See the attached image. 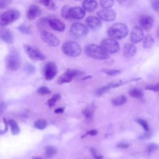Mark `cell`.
I'll return each instance as SVG.
<instances>
[{"instance_id": "6da1fadb", "label": "cell", "mask_w": 159, "mask_h": 159, "mask_svg": "<svg viewBox=\"0 0 159 159\" xmlns=\"http://www.w3.org/2000/svg\"><path fill=\"white\" fill-rule=\"evenodd\" d=\"M129 33V28L124 23L118 22L112 26L108 30V36L115 40L125 38Z\"/></svg>"}, {"instance_id": "7a4b0ae2", "label": "cell", "mask_w": 159, "mask_h": 159, "mask_svg": "<svg viewBox=\"0 0 159 159\" xmlns=\"http://www.w3.org/2000/svg\"><path fill=\"white\" fill-rule=\"evenodd\" d=\"M85 54L90 58L97 60H106L109 58V54L106 52L101 46L96 44H88L85 47Z\"/></svg>"}, {"instance_id": "3957f363", "label": "cell", "mask_w": 159, "mask_h": 159, "mask_svg": "<svg viewBox=\"0 0 159 159\" xmlns=\"http://www.w3.org/2000/svg\"><path fill=\"white\" fill-rule=\"evenodd\" d=\"M63 52L70 57H77L81 54V47L79 44L74 41H67L62 47Z\"/></svg>"}, {"instance_id": "277c9868", "label": "cell", "mask_w": 159, "mask_h": 159, "mask_svg": "<svg viewBox=\"0 0 159 159\" xmlns=\"http://www.w3.org/2000/svg\"><path fill=\"white\" fill-rule=\"evenodd\" d=\"M5 62L8 70L11 71H16L21 67V57L17 51L12 50L6 58Z\"/></svg>"}, {"instance_id": "5b68a950", "label": "cell", "mask_w": 159, "mask_h": 159, "mask_svg": "<svg viewBox=\"0 0 159 159\" xmlns=\"http://www.w3.org/2000/svg\"><path fill=\"white\" fill-rule=\"evenodd\" d=\"M21 13L16 9H11L3 13L0 16V26L5 27L12 24L18 19Z\"/></svg>"}, {"instance_id": "8992f818", "label": "cell", "mask_w": 159, "mask_h": 159, "mask_svg": "<svg viewBox=\"0 0 159 159\" xmlns=\"http://www.w3.org/2000/svg\"><path fill=\"white\" fill-rule=\"evenodd\" d=\"M101 47L108 54H115L120 50V45L117 41L114 39H105L101 42Z\"/></svg>"}, {"instance_id": "52a82bcc", "label": "cell", "mask_w": 159, "mask_h": 159, "mask_svg": "<svg viewBox=\"0 0 159 159\" xmlns=\"http://www.w3.org/2000/svg\"><path fill=\"white\" fill-rule=\"evenodd\" d=\"M70 32L75 38H82L88 33V28L86 26L80 22H75L70 27Z\"/></svg>"}, {"instance_id": "ba28073f", "label": "cell", "mask_w": 159, "mask_h": 159, "mask_svg": "<svg viewBox=\"0 0 159 159\" xmlns=\"http://www.w3.org/2000/svg\"><path fill=\"white\" fill-rule=\"evenodd\" d=\"M85 73L80 71V70H75V69H68L65 72L63 75H62L57 80V83L59 85H62L63 83H70L73 78L76 76H80L84 75Z\"/></svg>"}, {"instance_id": "9c48e42d", "label": "cell", "mask_w": 159, "mask_h": 159, "mask_svg": "<svg viewBox=\"0 0 159 159\" xmlns=\"http://www.w3.org/2000/svg\"><path fill=\"white\" fill-rule=\"evenodd\" d=\"M24 50L28 57L32 60H44L45 55L39 49L29 45H24Z\"/></svg>"}, {"instance_id": "30bf717a", "label": "cell", "mask_w": 159, "mask_h": 159, "mask_svg": "<svg viewBox=\"0 0 159 159\" xmlns=\"http://www.w3.org/2000/svg\"><path fill=\"white\" fill-rule=\"evenodd\" d=\"M40 37L44 42L53 47H57L60 44L59 39L50 32L42 31L40 32Z\"/></svg>"}, {"instance_id": "8fae6325", "label": "cell", "mask_w": 159, "mask_h": 159, "mask_svg": "<svg viewBox=\"0 0 159 159\" xmlns=\"http://www.w3.org/2000/svg\"><path fill=\"white\" fill-rule=\"evenodd\" d=\"M57 67L54 62H49L44 68V76L46 80H52L57 74Z\"/></svg>"}, {"instance_id": "7c38bea8", "label": "cell", "mask_w": 159, "mask_h": 159, "mask_svg": "<svg viewBox=\"0 0 159 159\" xmlns=\"http://www.w3.org/2000/svg\"><path fill=\"white\" fill-rule=\"evenodd\" d=\"M97 16L101 20L111 22L116 19V13L113 9H104L99 11L97 13Z\"/></svg>"}, {"instance_id": "4fadbf2b", "label": "cell", "mask_w": 159, "mask_h": 159, "mask_svg": "<svg viewBox=\"0 0 159 159\" xmlns=\"http://www.w3.org/2000/svg\"><path fill=\"white\" fill-rule=\"evenodd\" d=\"M144 37L142 29L139 26H135L132 29L130 35V39L132 44H137L142 42Z\"/></svg>"}, {"instance_id": "5bb4252c", "label": "cell", "mask_w": 159, "mask_h": 159, "mask_svg": "<svg viewBox=\"0 0 159 159\" xmlns=\"http://www.w3.org/2000/svg\"><path fill=\"white\" fill-rule=\"evenodd\" d=\"M139 24L146 31H149L154 26V19L153 17L149 15H142L140 17Z\"/></svg>"}, {"instance_id": "9a60e30c", "label": "cell", "mask_w": 159, "mask_h": 159, "mask_svg": "<svg viewBox=\"0 0 159 159\" xmlns=\"http://www.w3.org/2000/svg\"><path fill=\"white\" fill-rule=\"evenodd\" d=\"M0 39L7 44H12L14 41L13 32L8 28L0 27Z\"/></svg>"}, {"instance_id": "2e32d148", "label": "cell", "mask_w": 159, "mask_h": 159, "mask_svg": "<svg viewBox=\"0 0 159 159\" xmlns=\"http://www.w3.org/2000/svg\"><path fill=\"white\" fill-rule=\"evenodd\" d=\"M85 10L81 7H72L70 8V18H72L74 19H81L85 17Z\"/></svg>"}, {"instance_id": "e0dca14e", "label": "cell", "mask_w": 159, "mask_h": 159, "mask_svg": "<svg viewBox=\"0 0 159 159\" xmlns=\"http://www.w3.org/2000/svg\"><path fill=\"white\" fill-rule=\"evenodd\" d=\"M87 27L93 30H98L102 27V22L99 17L95 16H89L86 19Z\"/></svg>"}, {"instance_id": "ac0fdd59", "label": "cell", "mask_w": 159, "mask_h": 159, "mask_svg": "<svg viewBox=\"0 0 159 159\" xmlns=\"http://www.w3.org/2000/svg\"><path fill=\"white\" fill-rule=\"evenodd\" d=\"M42 13V11L39 6L36 4H32L27 11V17L29 20L33 21L39 17Z\"/></svg>"}, {"instance_id": "d6986e66", "label": "cell", "mask_w": 159, "mask_h": 159, "mask_svg": "<svg viewBox=\"0 0 159 159\" xmlns=\"http://www.w3.org/2000/svg\"><path fill=\"white\" fill-rule=\"evenodd\" d=\"M49 25L54 30L58 32H63L65 29V23L59 19H50L49 21Z\"/></svg>"}, {"instance_id": "ffe728a7", "label": "cell", "mask_w": 159, "mask_h": 159, "mask_svg": "<svg viewBox=\"0 0 159 159\" xmlns=\"http://www.w3.org/2000/svg\"><path fill=\"white\" fill-rule=\"evenodd\" d=\"M137 52L136 47L132 43H127L124 45L122 49L123 55L126 58H131L134 57Z\"/></svg>"}, {"instance_id": "44dd1931", "label": "cell", "mask_w": 159, "mask_h": 159, "mask_svg": "<svg viewBox=\"0 0 159 159\" xmlns=\"http://www.w3.org/2000/svg\"><path fill=\"white\" fill-rule=\"evenodd\" d=\"M82 6L85 11L92 12L98 8V3L96 0H84Z\"/></svg>"}, {"instance_id": "7402d4cb", "label": "cell", "mask_w": 159, "mask_h": 159, "mask_svg": "<svg viewBox=\"0 0 159 159\" xmlns=\"http://www.w3.org/2000/svg\"><path fill=\"white\" fill-rule=\"evenodd\" d=\"M154 44V39L150 34H147L142 40V46L144 49H150Z\"/></svg>"}, {"instance_id": "603a6c76", "label": "cell", "mask_w": 159, "mask_h": 159, "mask_svg": "<svg viewBox=\"0 0 159 159\" xmlns=\"http://www.w3.org/2000/svg\"><path fill=\"white\" fill-rule=\"evenodd\" d=\"M8 123L11 127V131L13 135H17L20 132V128L14 120L11 119L8 122Z\"/></svg>"}, {"instance_id": "cb8c5ba5", "label": "cell", "mask_w": 159, "mask_h": 159, "mask_svg": "<svg viewBox=\"0 0 159 159\" xmlns=\"http://www.w3.org/2000/svg\"><path fill=\"white\" fill-rule=\"evenodd\" d=\"M127 99L125 96H119L112 100V104L114 106H120L123 104L126 103Z\"/></svg>"}, {"instance_id": "d4e9b609", "label": "cell", "mask_w": 159, "mask_h": 159, "mask_svg": "<svg viewBox=\"0 0 159 159\" xmlns=\"http://www.w3.org/2000/svg\"><path fill=\"white\" fill-rule=\"evenodd\" d=\"M50 18L47 17H42V18L40 19L37 23V27L39 30H44L49 25V21Z\"/></svg>"}, {"instance_id": "484cf974", "label": "cell", "mask_w": 159, "mask_h": 159, "mask_svg": "<svg viewBox=\"0 0 159 159\" xmlns=\"http://www.w3.org/2000/svg\"><path fill=\"white\" fill-rule=\"evenodd\" d=\"M57 152V150L54 146H47L45 149V154L47 157L50 158L54 156Z\"/></svg>"}, {"instance_id": "4316f807", "label": "cell", "mask_w": 159, "mask_h": 159, "mask_svg": "<svg viewBox=\"0 0 159 159\" xmlns=\"http://www.w3.org/2000/svg\"><path fill=\"white\" fill-rule=\"evenodd\" d=\"M34 126L35 128L39 129V130H43V129H45L47 126V122L45 119H38L34 122Z\"/></svg>"}, {"instance_id": "83f0119b", "label": "cell", "mask_w": 159, "mask_h": 159, "mask_svg": "<svg viewBox=\"0 0 159 159\" xmlns=\"http://www.w3.org/2000/svg\"><path fill=\"white\" fill-rule=\"evenodd\" d=\"M100 5L104 9H110L114 4V0H100Z\"/></svg>"}, {"instance_id": "f1b7e54d", "label": "cell", "mask_w": 159, "mask_h": 159, "mask_svg": "<svg viewBox=\"0 0 159 159\" xmlns=\"http://www.w3.org/2000/svg\"><path fill=\"white\" fill-rule=\"evenodd\" d=\"M40 3L51 10H54L56 8L55 3L53 0H40Z\"/></svg>"}, {"instance_id": "f546056e", "label": "cell", "mask_w": 159, "mask_h": 159, "mask_svg": "<svg viewBox=\"0 0 159 159\" xmlns=\"http://www.w3.org/2000/svg\"><path fill=\"white\" fill-rule=\"evenodd\" d=\"M129 95L133 98H142L143 96V93L140 90L137 89V88H134L129 91Z\"/></svg>"}, {"instance_id": "4dcf8cb0", "label": "cell", "mask_w": 159, "mask_h": 159, "mask_svg": "<svg viewBox=\"0 0 159 159\" xmlns=\"http://www.w3.org/2000/svg\"><path fill=\"white\" fill-rule=\"evenodd\" d=\"M60 98H61V96L59 95V94H55V95H54L52 96V98L48 100L47 103H48L49 106L51 108L54 106L56 102L58 101Z\"/></svg>"}, {"instance_id": "1f68e13d", "label": "cell", "mask_w": 159, "mask_h": 159, "mask_svg": "<svg viewBox=\"0 0 159 159\" xmlns=\"http://www.w3.org/2000/svg\"><path fill=\"white\" fill-rule=\"evenodd\" d=\"M70 7H69L68 5H65L62 8L61 10V16L64 19H69V10H70Z\"/></svg>"}, {"instance_id": "d6a6232c", "label": "cell", "mask_w": 159, "mask_h": 159, "mask_svg": "<svg viewBox=\"0 0 159 159\" xmlns=\"http://www.w3.org/2000/svg\"><path fill=\"white\" fill-rule=\"evenodd\" d=\"M17 30L21 32L22 34H29L31 32L30 27L24 24H22L17 27Z\"/></svg>"}, {"instance_id": "836d02e7", "label": "cell", "mask_w": 159, "mask_h": 159, "mask_svg": "<svg viewBox=\"0 0 159 159\" xmlns=\"http://www.w3.org/2000/svg\"><path fill=\"white\" fill-rule=\"evenodd\" d=\"M83 114L86 119L91 120L93 117V111L89 108H86L83 111Z\"/></svg>"}, {"instance_id": "e575fe53", "label": "cell", "mask_w": 159, "mask_h": 159, "mask_svg": "<svg viewBox=\"0 0 159 159\" xmlns=\"http://www.w3.org/2000/svg\"><path fill=\"white\" fill-rule=\"evenodd\" d=\"M111 87V85H109L108 86H105L103 87H101L99 88V89L97 90L96 91V95L98 96H101L103 95H104V93H106L107 91H108L109 90V89Z\"/></svg>"}, {"instance_id": "d590c367", "label": "cell", "mask_w": 159, "mask_h": 159, "mask_svg": "<svg viewBox=\"0 0 159 159\" xmlns=\"http://www.w3.org/2000/svg\"><path fill=\"white\" fill-rule=\"evenodd\" d=\"M37 93L40 95H46L50 94L51 91L48 88H47L45 86H41L38 88L37 90Z\"/></svg>"}, {"instance_id": "8d00e7d4", "label": "cell", "mask_w": 159, "mask_h": 159, "mask_svg": "<svg viewBox=\"0 0 159 159\" xmlns=\"http://www.w3.org/2000/svg\"><path fill=\"white\" fill-rule=\"evenodd\" d=\"M136 122L143 127L145 131H149V126L147 122L142 119H138L136 120Z\"/></svg>"}, {"instance_id": "74e56055", "label": "cell", "mask_w": 159, "mask_h": 159, "mask_svg": "<svg viewBox=\"0 0 159 159\" xmlns=\"http://www.w3.org/2000/svg\"><path fill=\"white\" fill-rule=\"evenodd\" d=\"M159 149V145L155 144H150L147 147V152L149 154H152Z\"/></svg>"}, {"instance_id": "f35d334b", "label": "cell", "mask_w": 159, "mask_h": 159, "mask_svg": "<svg viewBox=\"0 0 159 159\" xmlns=\"http://www.w3.org/2000/svg\"><path fill=\"white\" fill-rule=\"evenodd\" d=\"M103 72L110 76H114L121 73V71L119 70H103Z\"/></svg>"}, {"instance_id": "ab89813d", "label": "cell", "mask_w": 159, "mask_h": 159, "mask_svg": "<svg viewBox=\"0 0 159 159\" xmlns=\"http://www.w3.org/2000/svg\"><path fill=\"white\" fill-rule=\"evenodd\" d=\"M150 3L152 8L155 11H159V0H151Z\"/></svg>"}, {"instance_id": "60d3db41", "label": "cell", "mask_w": 159, "mask_h": 159, "mask_svg": "<svg viewBox=\"0 0 159 159\" xmlns=\"http://www.w3.org/2000/svg\"><path fill=\"white\" fill-rule=\"evenodd\" d=\"M11 3V0H0V9L6 8Z\"/></svg>"}, {"instance_id": "b9f144b4", "label": "cell", "mask_w": 159, "mask_h": 159, "mask_svg": "<svg viewBox=\"0 0 159 159\" xmlns=\"http://www.w3.org/2000/svg\"><path fill=\"white\" fill-rule=\"evenodd\" d=\"M145 90L154 91H159V83H157V85H155L147 86L145 88Z\"/></svg>"}, {"instance_id": "7bdbcfd3", "label": "cell", "mask_w": 159, "mask_h": 159, "mask_svg": "<svg viewBox=\"0 0 159 159\" xmlns=\"http://www.w3.org/2000/svg\"><path fill=\"white\" fill-rule=\"evenodd\" d=\"M151 135H152V134L150 132H149V131H146L145 133L140 135V136L139 137V139H140V140L148 139L150 138Z\"/></svg>"}, {"instance_id": "ee69618b", "label": "cell", "mask_w": 159, "mask_h": 159, "mask_svg": "<svg viewBox=\"0 0 159 159\" xmlns=\"http://www.w3.org/2000/svg\"><path fill=\"white\" fill-rule=\"evenodd\" d=\"M25 69L28 73H34L35 71V68L31 64H27L25 67Z\"/></svg>"}, {"instance_id": "f6af8a7d", "label": "cell", "mask_w": 159, "mask_h": 159, "mask_svg": "<svg viewBox=\"0 0 159 159\" xmlns=\"http://www.w3.org/2000/svg\"><path fill=\"white\" fill-rule=\"evenodd\" d=\"M91 152L92 155H93L94 157H95V159H103V156L97 154V152H96V150L95 149H94V148L91 149Z\"/></svg>"}, {"instance_id": "bcb514c9", "label": "cell", "mask_w": 159, "mask_h": 159, "mask_svg": "<svg viewBox=\"0 0 159 159\" xmlns=\"http://www.w3.org/2000/svg\"><path fill=\"white\" fill-rule=\"evenodd\" d=\"M117 147H118V148H121V149H127L129 148V145L124 142H120L117 145Z\"/></svg>"}, {"instance_id": "7dc6e473", "label": "cell", "mask_w": 159, "mask_h": 159, "mask_svg": "<svg viewBox=\"0 0 159 159\" xmlns=\"http://www.w3.org/2000/svg\"><path fill=\"white\" fill-rule=\"evenodd\" d=\"M97 134H98V131L96 130H91L90 131L87 132L85 135H84L83 137H81V138L85 137L87 135H92V136H94V135H96Z\"/></svg>"}, {"instance_id": "c3c4849f", "label": "cell", "mask_w": 159, "mask_h": 159, "mask_svg": "<svg viewBox=\"0 0 159 159\" xmlns=\"http://www.w3.org/2000/svg\"><path fill=\"white\" fill-rule=\"evenodd\" d=\"M63 111H64L63 108H58L55 110V113L57 114H61L63 113Z\"/></svg>"}, {"instance_id": "681fc988", "label": "cell", "mask_w": 159, "mask_h": 159, "mask_svg": "<svg viewBox=\"0 0 159 159\" xmlns=\"http://www.w3.org/2000/svg\"><path fill=\"white\" fill-rule=\"evenodd\" d=\"M117 1H118L120 4H122V3H124V2H126L127 0H117Z\"/></svg>"}, {"instance_id": "f907efd6", "label": "cell", "mask_w": 159, "mask_h": 159, "mask_svg": "<svg viewBox=\"0 0 159 159\" xmlns=\"http://www.w3.org/2000/svg\"><path fill=\"white\" fill-rule=\"evenodd\" d=\"M32 159H42V158H39V157H34L32 158Z\"/></svg>"}, {"instance_id": "816d5d0a", "label": "cell", "mask_w": 159, "mask_h": 159, "mask_svg": "<svg viewBox=\"0 0 159 159\" xmlns=\"http://www.w3.org/2000/svg\"><path fill=\"white\" fill-rule=\"evenodd\" d=\"M157 36H158V37L159 38V28H158V31H157Z\"/></svg>"}, {"instance_id": "f5cc1de1", "label": "cell", "mask_w": 159, "mask_h": 159, "mask_svg": "<svg viewBox=\"0 0 159 159\" xmlns=\"http://www.w3.org/2000/svg\"><path fill=\"white\" fill-rule=\"evenodd\" d=\"M74 1H82V0H74Z\"/></svg>"}]
</instances>
